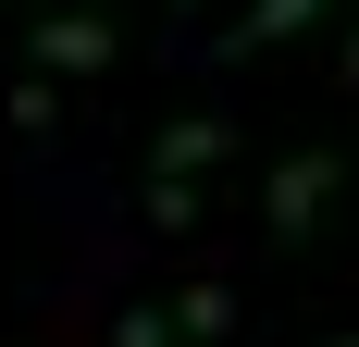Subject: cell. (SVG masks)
I'll list each match as a JSON object with an SVG mask.
<instances>
[{
	"instance_id": "cell-1",
	"label": "cell",
	"mask_w": 359,
	"mask_h": 347,
	"mask_svg": "<svg viewBox=\"0 0 359 347\" xmlns=\"http://www.w3.org/2000/svg\"><path fill=\"white\" fill-rule=\"evenodd\" d=\"M334 186H347V162H334V149H285V162H273V186H260L273 248H297V236H310V223L334 211Z\"/></svg>"
},
{
	"instance_id": "cell-2",
	"label": "cell",
	"mask_w": 359,
	"mask_h": 347,
	"mask_svg": "<svg viewBox=\"0 0 359 347\" xmlns=\"http://www.w3.org/2000/svg\"><path fill=\"white\" fill-rule=\"evenodd\" d=\"M124 37H111V13H50L37 25V74H100Z\"/></svg>"
},
{
	"instance_id": "cell-3",
	"label": "cell",
	"mask_w": 359,
	"mask_h": 347,
	"mask_svg": "<svg viewBox=\"0 0 359 347\" xmlns=\"http://www.w3.org/2000/svg\"><path fill=\"white\" fill-rule=\"evenodd\" d=\"M223 162V112H186L174 137H161V162H149V186H186V174H211Z\"/></svg>"
},
{
	"instance_id": "cell-4",
	"label": "cell",
	"mask_w": 359,
	"mask_h": 347,
	"mask_svg": "<svg viewBox=\"0 0 359 347\" xmlns=\"http://www.w3.org/2000/svg\"><path fill=\"white\" fill-rule=\"evenodd\" d=\"M323 13H334V0H248V25H236V37H248V50H273V37L323 25Z\"/></svg>"
},
{
	"instance_id": "cell-5",
	"label": "cell",
	"mask_w": 359,
	"mask_h": 347,
	"mask_svg": "<svg viewBox=\"0 0 359 347\" xmlns=\"http://www.w3.org/2000/svg\"><path fill=\"white\" fill-rule=\"evenodd\" d=\"M174 310H186V335H236V298H223V285H186Z\"/></svg>"
},
{
	"instance_id": "cell-6",
	"label": "cell",
	"mask_w": 359,
	"mask_h": 347,
	"mask_svg": "<svg viewBox=\"0 0 359 347\" xmlns=\"http://www.w3.org/2000/svg\"><path fill=\"white\" fill-rule=\"evenodd\" d=\"M111 347H174V322H161V310H124V322H111Z\"/></svg>"
},
{
	"instance_id": "cell-7",
	"label": "cell",
	"mask_w": 359,
	"mask_h": 347,
	"mask_svg": "<svg viewBox=\"0 0 359 347\" xmlns=\"http://www.w3.org/2000/svg\"><path fill=\"white\" fill-rule=\"evenodd\" d=\"M347 87H359V37H347Z\"/></svg>"
},
{
	"instance_id": "cell-8",
	"label": "cell",
	"mask_w": 359,
	"mask_h": 347,
	"mask_svg": "<svg viewBox=\"0 0 359 347\" xmlns=\"http://www.w3.org/2000/svg\"><path fill=\"white\" fill-rule=\"evenodd\" d=\"M13 13H50V0H13Z\"/></svg>"
},
{
	"instance_id": "cell-9",
	"label": "cell",
	"mask_w": 359,
	"mask_h": 347,
	"mask_svg": "<svg viewBox=\"0 0 359 347\" xmlns=\"http://www.w3.org/2000/svg\"><path fill=\"white\" fill-rule=\"evenodd\" d=\"M323 347H359V335H323Z\"/></svg>"
}]
</instances>
